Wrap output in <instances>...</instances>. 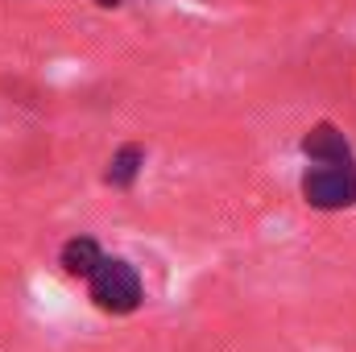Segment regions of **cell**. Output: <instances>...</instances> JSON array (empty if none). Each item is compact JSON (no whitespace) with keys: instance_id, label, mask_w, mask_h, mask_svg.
Segmentation results:
<instances>
[{"instance_id":"1","label":"cell","mask_w":356,"mask_h":352,"mask_svg":"<svg viewBox=\"0 0 356 352\" xmlns=\"http://www.w3.org/2000/svg\"><path fill=\"white\" fill-rule=\"evenodd\" d=\"M307 170H302V203L315 211H348L356 207V150L348 133L332 120H319L298 141Z\"/></svg>"},{"instance_id":"2","label":"cell","mask_w":356,"mask_h":352,"mask_svg":"<svg viewBox=\"0 0 356 352\" xmlns=\"http://www.w3.org/2000/svg\"><path fill=\"white\" fill-rule=\"evenodd\" d=\"M88 294L91 303L104 311V315H133L141 303H145V282L137 273V265L124 262V257H99V265L91 269L88 278Z\"/></svg>"},{"instance_id":"3","label":"cell","mask_w":356,"mask_h":352,"mask_svg":"<svg viewBox=\"0 0 356 352\" xmlns=\"http://www.w3.org/2000/svg\"><path fill=\"white\" fill-rule=\"evenodd\" d=\"M145 170V145H137V141H124L112 158H108V170H104V182L108 186H116V191H129L137 178Z\"/></svg>"},{"instance_id":"4","label":"cell","mask_w":356,"mask_h":352,"mask_svg":"<svg viewBox=\"0 0 356 352\" xmlns=\"http://www.w3.org/2000/svg\"><path fill=\"white\" fill-rule=\"evenodd\" d=\"M99 257H104V249H99L95 237H71V241L63 245V253H58V265H63L71 278H88L91 269L99 265Z\"/></svg>"},{"instance_id":"5","label":"cell","mask_w":356,"mask_h":352,"mask_svg":"<svg viewBox=\"0 0 356 352\" xmlns=\"http://www.w3.org/2000/svg\"><path fill=\"white\" fill-rule=\"evenodd\" d=\"M95 4H99V8H120L124 0H95Z\"/></svg>"}]
</instances>
